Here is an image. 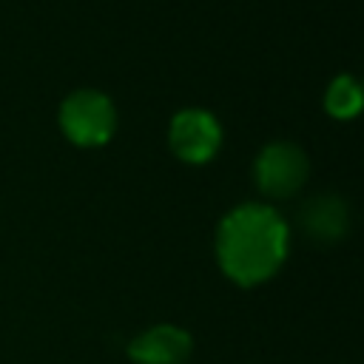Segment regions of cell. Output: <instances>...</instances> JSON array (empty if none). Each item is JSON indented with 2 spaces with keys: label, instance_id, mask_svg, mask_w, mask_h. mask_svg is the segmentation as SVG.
<instances>
[{
  "label": "cell",
  "instance_id": "obj_5",
  "mask_svg": "<svg viewBox=\"0 0 364 364\" xmlns=\"http://www.w3.org/2000/svg\"><path fill=\"white\" fill-rule=\"evenodd\" d=\"M136 364H182L191 355V336L173 324H156L136 336L128 347Z\"/></svg>",
  "mask_w": 364,
  "mask_h": 364
},
{
  "label": "cell",
  "instance_id": "obj_4",
  "mask_svg": "<svg viewBox=\"0 0 364 364\" xmlns=\"http://www.w3.org/2000/svg\"><path fill=\"white\" fill-rule=\"evenodd\" d=\"M171 148L179 159L185 162H208L219 142H222V131H219V122L202 111V108H188V111H179L173 119H171Z\"/></svg>",
  "mask_w": 364,
  "mask_h": 364
},
{
  "label": "cell",
  "instance_id": "obj_3",
  "mask_svg": "<svg viewBox=\"0 0 364 364\" xmlns=\"http://www.w3.org/2000/svg\"><path fill=\"white\" fill-rule=\"evenodd\" d=\"M253 176L262 193L290 196L307 179V156L293 142H270L259 151L253 162Z\"/></svg>",
  "mask_w": 364,
  "mask_h": 364
},
{
  "label": "cell",
  "instance_id": "obj_1",
  "mask_svg": "<svg viewBox=\"0 0 364 364\" xmlns=\"http://www.w3.org/2000/svg\"><path fill=\"white\" fill-rule=\"evenodd\" d=\"M287 253V225L267 205L233 208L216 230V256L228 279L242 287L270 279Z\"/></svg>",
  "mask_w": 364,
  "mask_h": 364
},
{
  "label": "cell",
  "instance_id": "obj_6",
  "mask_svg": "<svg viewBox=\"0 0 364 364\" xmlns=\"http://www.w3.org/2000/svg\"><path fill=\"white\" fill-rule=\"evenodd\" d=\"M301 225L316 242H338L347 233V205L336 196H316L301 208Z\"/></svg>",
  "mask_w": 364,
  "mask_h": 364
},
{
  "label": "cell",
  "instance_id": "obj_7",
  "mask_svg": "<svg viewBox=\"0 0 364 364\" xmlns=\"http://www.w3.org/2000/svg\"><path fill=\"white\" fill-rule=\"evenodd\" d=\"M324 108L336 119H350L364 108V88L353 77L341 74L324 91Z\"/></svg>",
  "mask_w": 364,
  "mask_h": 364
},
{
  "label": "cell",
  "instance_id": "obj_2",
  "mask_svg": "<svg viewBox=\"0 0 364 364\" xmlns=\"http://www.w3.org/2000/svg\"><path fill=\"white\" fill-rule=\"evenodd\" d=\"M60 125L74 145L94 148V145L108 142V136L114 134V125H117V114L105 94L82 88V91H74L65 97V102L60 108Z\"/></svg>",
  "mask_w": 364,
  "mask_h": 364
}]
</instances>
